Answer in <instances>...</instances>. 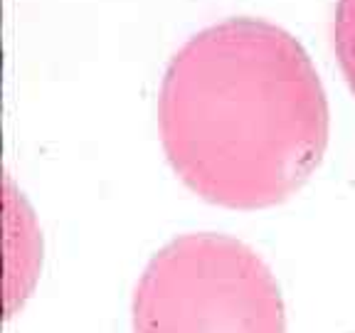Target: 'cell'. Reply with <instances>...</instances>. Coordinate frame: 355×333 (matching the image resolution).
Masks as SVG:
<instances>
[{
    "mask_svg": "<svg viewBox=\"0 0 355 333\" xmlns=\"http://www.w3.org/2000/svg\"><path fill=\"white\" fill-rule=\"evenodd\" d=\"M328 99L301 42L274 22L230 17L175 52L158 94L163 151L212 205H279L328 146Z\"/></svg>",
    "mask_w": 355,
    "mask_h": 333,
    "instance_id": "cell-1",
    "label": "cell"
},
{
    "mask_svg": "<svg viewBox=\"0 0 355 333\" xmlns=\"http://www.w3.org/2000/svg\"><path fill=\"white\" fill-rule=\"evenodd\" d=\"M133 333H286L282 289L239 239L183 234L155 252L141 274Z\"/></svg>",
    "mask_w": 355,
    "mask_h": 333,
    "instance_id": "cell-2",
    "label": "cell"
},
{
    "mask_svg": "<svg viewBox=\"0 0 355 333\" xmlns=\"http://www.w3.org/2000/svg\"><path fill=\"white\" fill-rule=\"evenodd\" d=\"M333 44L343 77L355 94V0H338L333 22Z\"/></svg>",
    "mask_w": 355,
    "mask_h": 333,
    "instance_id": "cell-3",
    "label": "cell"
}]
</instances>
